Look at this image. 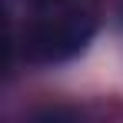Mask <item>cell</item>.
<instances>
[{
	"label": "cell",
	"mask_w": 123,
	"mask_h": 123,
	"mask_svg": "<svg viewBox=\"0 0 123 123\" xmlns=\"http://www.w3.org/2000/svg\"><path fill=\"white\" fill-rule=\"evenodd\" d=\"M93 33H97V20L90 13L70 10V13H60V17H50V20L27 27L20 50L27 57V63H63L70 57H77L93 40Z\"/></svg>",
	"instance_id": "1"
},
{
	"label": "cell",
	"mask_w": 123,
	"mask_h": 123,
	"mask_svg": "<svg viewBox=\"0 0 123 123\" xmlns=\"http://www.w3.org/2000/svg\"><path fill=\"white\" fill-rule=\"evenodd\" d=\"M30 3H37V7H50V3H67V0H30Z\"/></svg>",
	"instance_id": "2"
}]
</instances>
